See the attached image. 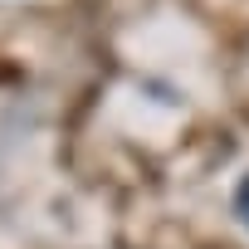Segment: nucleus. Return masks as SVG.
<instances>
[{
  "mask_svg": "<svg viewBox=\"0 0 249 249\" xmlns=\"http://www.w3.org/2000/svg\"><path fill=\"white\" fill-rule=\"evenodd\" d=\"M234 210H239V220L249 225V176L239 181V191H234Z\"/></svg>",
  "mask_w": 249,
  "mask_h": 249,
  "instance_id": "obj_1",
  "label": "nucleus"
}]
</instances>
